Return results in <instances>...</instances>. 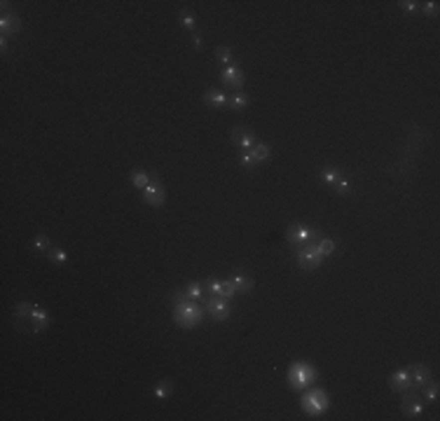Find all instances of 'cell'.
<instances>
[{"label":"cell","instance_id":"cell-25","mask_svg":"<svg viewBox=\"0 0 440 421\" xmlns=\"http://www.w3.org/2000/svg\"><path fill=\"white\" fill-rule=\"evenodd\" d=\"M230 106L234 108V110H244V108L248 106V96L244 92H237L234 96L230 99Z\"/></svg>","mask_w":440,"mask_h":421},{"label":"cell","instance_id":"cell-5","mask_svg":"<svg viewBox=\"0 0 440 421\" xmlns=\"http://www.w3.org/2000/svg\"><path fill=\"white\" fill-rule=\"evenodd\" d=\"M295 260H297V265H300L302 269H316L323 265V255L316 251V246L311 244V246L297 248V251H295Z\"/></svg>","mask_w":440,"mask_h":421},{"label":"cell","instance_id":"cell-22","mask_svg":"<svg viewBox=\"0 0 440 421\" xmlns=\"http://www.w3.org/2000/svg\"><path fill=\"white\" fill-rule=\"evenodd\" d=\"M171 391H173V384H171V382H162L157 389H154V398H157V400H166L171 396Z\"/></svg>","mask_w":440,"mask_h":421},{"label":"cell","instance_id":"cell-28","mask_svg":"<svg viewBox=\"0 0 440 421\" xmlns=\"http://www.w3.org/2000/svg\"><path fill=\"white\" fill-rule=\"evenodd\" d=\"M33 248H35V251H49V248H52V241H49L45 234H38V237L33 239Z\"/></svg>","mask_w":440,"mask_h":421},{"label":"cell","instance_id":"cell-29","mask_svg":"<svg viewBox=\"0 0 440 421\" xmlns=\"http://www.w3.org/2000/svg\"><path fill=\"white\" fill-rule=\"evenodd\" d=\"M194 23H197V19H194L192 12H180V26H183V28H190V31H192Z\"/></svg>","mask_w":440,"mask_h":421},{"label":"cell","instance_id":"cell-34","mask_svg":"<svg viewBox=\"0 0 440 421\" xmlns=\"http://www.w3.org/2000/svg\"><path fill=\"white\" fill-rule=\"evenodd\" d=\"M401 9L403 12H415V9H417V2H415V0H403Z\"/></svg>","mask_w":440,"mask_h":421},{"label":"cell","instance_id":"cell-8","mask_svg":"<svg viewBox=\"0 0 440 421\" xmlns=\"http://www.w3.org/2000/svg\"><path fill=\"white\" fill-rule=\"evenodd\" d=\"M403 414L408 417V419H417L419 414L424 412V403L419 396H415V389L412 391H405V398H403V405H401Z\"/></svg>","mask_w":440,"mask_h":421},{"label":"cell","instance_id":"cell-23","mask_svg":"<svg viewBox=\"0 0 440 421\" xmlns=\"http://www.w3.org/2000/svg\"><path fill=\"white\" fill-rule=\"evenodd\" d=\"M422 389H424V398L429 400V403H436V400H438V384L436 382H426Z\"/></svg>","mask_w":440,"mask_h":421},{"label":"cell","instance_id":"cell-31","mask_svg":"<svg viewBox=\"0 0 440 421\" xmlns=\"http://www.w3.org/2000/svg\"><path fill=\"white\" fill-rule=\"evenodd\" d=\"M335 190H337V194H342V197H344V194H349V192H351V183H349V180H344V178H340V180L335 183Z\"/></svg>","mask_w":440,"mask_h":421},{"label":"cell","instance_id":"cell-6","mask_svg":"<svg viewBox=\"0 0 440 421\" xmlns=\"http://www.w3.org/2000/svg\"><path fill=\"white\" fill-rule=\"evenodd\" d=\"M204 309H206V314L213 318V321H225L227 316H230V304H227V299L225 297H211V299H206L204 302Z\"/></svg>","mask_w":440,"mask_h":421},{"label":"cell","instance_id":"cell-1","mask_svg":"<svg viewBox=\"0 0 440 421\" xmlns=\"http://www.w3.org/2000/svg\"><path fill=\"white\" fill-rule=\"evenodd\" d=\"M286 239H288V244H293L295 248H302V246H311V241L318 244L321 241V232L304 225V222H293V225H288Z\"/></svg>","mask_w":440,"mask_h":421},{"label":"cell","instance_id":"cell-21","mask_svg":"<svg viewBox=\"0 0 440 421\" xmlns=\"http://www.w3.org/2000/svg\"><path fill=\"white\" fill-rule=\"evenodd\" d=\"M132 183L139 187V190H146L147 185H150V178H147V173L143 171V168H134L132 171Z\"/></svg>","mask_w":440,"mask_h":421},{"label":"cell","instance_id":"cell-2","mask_svg":"<svg viewBox=\"0 0 440 421\" xmlns=\"http://www.w3.org/2000/svg\"><path fill=\"white\" fill-rule=\"evenodd\" d=\"M201 316H204V311H201V306L197 304L194 299H185V302L176 304V309H173L176 323L180 328H187V330L194 328V325L201 321Z\"/></svg>","mask_w":440,"mask_h":421},{"label":"cell","instance_id":"cell-19","mask_svg":"<svg viewBox=\"0 0 440 421\" xmlns=\"http://www.w3.org/2000/svg\"><path fill=\"white\" fill-rule=\"evenodd\" d=\"M185 295H187V299H194V302H204V285L197 283V281L187 283Z\"/></svg>","mask_w":440,"mask_h":421},{"label":"cell","instance_id":"cell-13","mask_svg":"<svg viewBox=\"0 0 440 421\" xmlns=\"http://www.w3.org/2000/svg\"><path fill=\"white\" fill-rule=\"evenodd\" d=\"M220 80H223V84H227V87H234V89L239 92L241 84H244V73H241L237 66H227V68L220 73Z\"/></svg>","mask_w":440,"mask_h":421},{"label":"cell","instance_id":"cell-18","mask_svg":"<svg viewBox=\"0 0 440 421\" xmlns=\"http://www.w3.org/2000/svg\"><path fill=\"white\" fill-rule=\"evenodd\" d=\"M248 152H251V157H253L255 164H260V161H265L267 157H270V145H265V143H255Z\"/></svg>","mask_w":440,"mask_h":421},{"label":"cell","instance_id":"cell-36","mask_svg":"<svg viewBox=\"0 0 440 421\" xmlns=\"http://www.w3.org/2000/svg\"><path fill=\"white\" fill-rule=\"evenodd\" d=\"M192 47L197 49V52H199V49H204V38H201V35H194V38H192Z\"/></svg>","mask_w":440,"mask_h":421},{"label":"cell","instance_id":"cell-27","mask_svg":"<svg viewBox=\"0 0 440 421\" xmlns=\"http://www.w3.org/2000/svg\"><path fill=\"white\" fill-rule=\"evenodd\" d=\"M321 173H323V180H325V183H330V185H335V183H337V180L342 178L340 171H337V168H332V166H325Z\"/></svg>","mask_w":440,"mask_h":421},{"label":"cell","instance_id":"cell-4","mask_svg":"<svg viewBox=\"0 0 440 421\" xmlns=\"http://www.w3.org/2000/svg\"><path fill=\"white\" fill-rule=\"evenodd\" d=\"M328 407H330V398H328V393H325L323 389H314V391H309V393L302 396V410L307 414L318 417V414H323Z\"/></svg>","mask_w":440,"mask_h":421},{"label":"cell","instance_id":"cell-7","mask_svg":"<svg viewBox=\"0 0 440 421\" xmlns=\"http://www.w3.org/2000/svg\"><path fill=\"white\" fill-rule=\"evenodd\" d=\"M232 143L239 147L241 152H248L255 145V134L248 127H232Z\"/></svg>","mask_w":440,"mask_h":421},{"label":"cell","instance_id":"cell-12","mask_svg":"<svg viewBox=\"0 0 440 421\" xmlns=\"http://www.w3.org/2000/svg\"><path fill=\"white\" fill-rule=\"evenodd\" d=\"M389 386H391L394 391H398V393H405V391L415 389V384H412V379H410L408 370H398V372H394V375L389 377Z\"/></svg>","mask_w":440,"mask_h":421},{"label":"cell","instance_id":"cell-3","mask_svg":"<svg viewBox=\"0 0 440 421\" xmlns=\"http://www.w3.org/2000/svg\"><path fill=\"white\" fill-rule=\"evenodd\" d=\"M316 377H318L316 368H311L309 363H293L288 368V386L291 389H304L309 384H314Z\"/></svg>","mask_w":440,"mask_h":421},{"label":"cell","instance_id":"cell-20","mask_svg":"<svg viewBox=\"0 0 440 421\" xmlns=\"http://www.w3.org/2000/svg\"><path fill=\"white\" fill-rule=\"evenodd\" d=\"M232 285H234V290H237V292H248L251 288H253V279L237 274L234 279H232Z\"/></svg>","mask_w":440,"mask_h":421},{"label":"cell","instance_id":"cell-32","mask_svg":"<svg viewBox=\"0 0 440 421\" xmlns=\"http://www.w3.org/2000/svg\"><path fill=\"white\" fill-rule=\"evenodd\" d=\"M169 299L173 302V304H180V302H185V299H187V295H185V290H171L169 292Z\"/></svg>","mask_w":440,"mask_h":421},{"label":"cell","instance_id":"cell-24","mask_svg":"<svg viewBox=\"0 0 440 421\" xmlns=\"http://www.w3.org/2000/svg\"><path fill=\"white\" fill-rule=\"evenodd\" d=\"M47 255H49V260L54 262V265H66V260H68V255H66L61 248H54V246L47 251Z\"/></svg>","mask_w":440,"mask_h":421},{"label":"cell","instance_id":"cell-33","mask_svg":"<svg viewBox=\"0 0 440 421\" xmlns=\"http://www.w3.org/2000/svg\"><path fill=\"white\" fill-rule=\"evenodd\" d=\"M424 14L426 16H436V14H438V2H424Z\"/></svg>","mask_w":440,"mask_h":421},{"label":"cell","instance_id":"cell-15","mask_svg":"<svg viewBox=\"0 0 440 421\" xmlns=\"http://www.w3.org/2000/svg\"><path fill=\"white\" fill-rule=\"evenodd\" d=\"M49 325V314L40 304L33 306V314H31V330L33 332H42V330Z\"/></svg>","mask_w":440,"mask_h":421},{"label":"cell","instance_id":"cell-10","mask_svg":"<svg viewBox=\"0 0 440 421\" xmlns=\"http://www.w3.org/2000/svg\"><path fill=\"white\" fill-rule=\"evenodd\" d=\"M204 288L209 292H213V295H218V297H225V299H230L232 295H234V285H232V281H216V279H209V281H204Z\"/></svg>","mask_w":440,"mask_h":421},{"label":"cell","instance_id":"cell-14","mask_svg":"<svg viewBox=\"0 0 440 421\" xmlns=\"http://www.w3.org/2000/svg\"><path fill=\"white\" fill-rule=\"evenodd\" d=\"M33 302H19L14 306V323L16 328L23 330V323H31V314H33Z\"/></svg>","mask_w":440,"mask_h":421},{"label":"cell","instance_id":"cell-9","mask_svg":"<svg viewBox=\"0 0 440 421\" xmlns=\"http://www.w3.org/2000/svg\"><path fill=\"white\" fill-rule=\"evenodd\" d=\"M143 201H146L147 206H162L164 201H166V192H164V187L157 180H150V185L143 190Z\"/></svg>","mask_w":440,"mask_h":421},{"label":"cell","instance_id":"cell-11","mask_svg":"<svg viewBox=\"0 0 440 421\" xmlns=\"http://www.w3.org/2000/svg\"><path fill=\"white\" fill-rule=\"evenodd\" d=\"M0 31H2V45H5L7 35H14V33L21 31V21H19V16L5 9V14H2V19H0Z\"/></svg>","mask_w":440,"mask_h":421},{"label":"cell","instance_id":"cell-30","mask_svg":"<svg viewBox=\"0 0 440 421\" xmlns=\"http://www.w3.org/2000/svg\"><path fill=\"white\" fill-rule=\"evenodd\" d=\"M216 56H218V61H220V63H230L232 61V49H230V47H218Z\"/></svg>","mask_w":440,"mask_h":421},{"label":"cell","instance_id":"cell-26","mask_svg":"<svg viewBox=\"0 0 440 421\" xmlns=\"http://www.w3.org/2000/svg\"><path fill=\"white\" fill-rule=\"evenodd\" d=\"M316 246V251L321 253V255H332V251H335V241H332V239H321V241H318V244H314Z\"/></svg>","mask_w":440,"mask_h":421},{"label":"cell","instance_id":"cell-16","mask_svg":"<svg viewBox=\"0 0 440 421\" xmlns=\"http://www.w3.org/2000/svg\"><path fill=\"white\" fill-rule=\"evenodd\" d=\"M408 372H410V379H412V384H415V389L424 386V384L429 382V377H431V370L426 368V365H422V363H417V365H410Z\"/></svg>","mask_w":440,"mask_h":421},{"label":"cell","instance_id":"cell-17","mask_svg":"<svg viewBox=\"0 0 440 421\" xmlns=\"http://www.w3.org/2000/svg\"><path fill=\"white\" fill-rule=\"evenodd\" d=\"M204 101H206L209 106H213V108H223V106H227V103H230V99H227L220 89H209V92L204 94Z\"/></svg>","mask_w":440,"mask_h":421},{"label":"cell","instance_id":"cell-35","mask_svg":"<svg viewBox=\"0 0 440 421\" xmlns=\"http://www.w3.org/2000/svg\"><path fill=\"white\" fill-rule=\"evenodd\" d=\"M241 164H244V166L246 168H251V166H255V161H253V157H251V152H241Z\"/></svg>","mask_w":440,"mask_h":421}]
</instances>
